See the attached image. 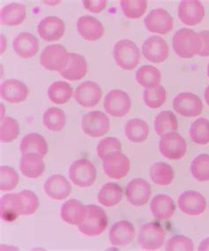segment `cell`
I'll return each instance as SVG.
<instances>
[{"mask_svg":"<svg viewBox=\"0 0 209 251\" xmlns=\"http://www.w3.org/2000/svg\"><path fill=\"white\" fill-rule=\"evenodd\" d=\"M172 46L179 58H191L200 54L202 41L199 33L191 28L183 27L174 34Z\"/></svg>","mask_w":209,"mask_h":251,"instance_id":"1","label":"cell"},{"mask_svg":"<svg viewBox=\"0 0 209 251\" xmlns=\"http://www.w3.org/2000/svg\"><path fill=\"white\" fill-rule=\"evenodd\" d=\"M87 214L84 221L78 226L80 233L86 236L95 237L102 234L107 228L108 217L103 209L98 205H86Z\"/></svg>","mask_w":209,"mask_h":251,"instance_id":"2","label":"cell"},{"mask_svg":"<svg viewBox=\"0 0 209 251\" xmlns=\"http://www.w3.org/2000/svg\"><path fill=\"white\" fill-rule=\"evenodd\" d=\"M113 56L116 65L126 71L136 68L140 59L138 46L129 39H122L116 42L113 49Z\"/></svg>","mask_w":209,"mask_h":251,"instance_id":"3","label":"cell"},{"mask_svg":"<svg viewBox=\"0 0 209 251\" xmlns=\"http://www.w3.org/2000/svg\"><path fill=\"white\" fill-rule=\"evenodd\" d=\"M69 179L80 188H89L96 179V169L88 159H78L72 162L68 170Z\"/></svg>","mask_w":209,"mask_h":251,"instance_id":"4","label":"cell"},{"mask_svg":"<svg viewBox=\"0 0 209 251\" xmlns=\"http://www.w3.org/2000/svg\"><path fill=\"white\" fill-rule=\"evenodd\" d=\"M159 151L167 159L180 160L186 154V142L178 133L170 132L161 136Z\"/></svg>","mask_w":209,"mask_h":251,"instance_id":"5","label":"cell"},{"mask_svg":"<svg viewBox=\"0 0 209 251\" xmlns=\"http://www.w3.org/2000/svg\"><path fill=\"white\" fill-rule=\"evenodd\" d=\"M111 126L110 119L105 113L93 111L86 113L81 120V129L85 135L93 138L106 135Z\"/></svg>","mask_w":209,"mask_h":251,"instance_id":"6","label":"cell"},{"mask_svg":"<svg viewBox=\"0 0 209 251\" xmlns=\"http://www.w3.org/2000/svg\"><path fill=\"white\" fill-rule=\"evenodd\" d=\"M69 53L66 48L60 45H49L45 47L40 55V64L48 71L61 72L66 68Z\"/></svg>","mask_w":209,"mask_h":251,"instance_id":"7","label":"cell"},{"mask_svg":"<svg viewBox=\"0 0 209 251\" xmlns=\"http://www.w3.org/2000/svg\"><path fill=\"white\" fill-rule=\"evenodd\" d=\"M164 240V229L156 222L142 225L139 231L138 243L145 251H156L160 249Z\"/></svg>","mask_w":209,"mask_h":251,"instance_id":"8","label":"cell"},{"mask_svg":"<svg viewBox=\"0 0 209 251\" xmlns=\"http://www.w3.org/2000/svg\"><path fill=\"white\" fill-rule=\"evenodd\" d=\"M103 107L111 116L122 118L130 112L132 101L125 91L112 90L105 96Z\"/></svg>","mask_w":209,"mask_h":251,"instance_id":"9","label":"cell"},{"mask_svg":"<svg viewBox=\"0 0 209 251\" xmlns=\"http://www.w3.org/2000/svg\"><path fill=\"white\" fill-rule=\"evenodd\" d=\"M172 106L175 112L186 118L199 116L203 110L201 99L191 92H182L177 95L174 98Z\"/></svg>","mask_w":209,"mask_h":251,"instance_id":"10","label":"cell"},{"mask_svg":"<svg viewBox=\"0 0 209 251\" xmlns=\"http://www.w3.org/2000/svg\"><path fill=\"white\" fill-rule=\"evenodd\" d=\"M102 160V169L109 178L123 179L129 173L131 167L129 158L122 152L109 155Z\"/></svg>","mask_w":209,"mask_h":251,"instance_id":"11","label":"cell"},{"mask_svg":"<svg viewBox=\"0 0 209 251\" xmlns=\"http://www.w3.org/2000/svg\"><path fill=\"white\" fill-rule=\"evenodd\" d=\"M144 24L147 30L152 33L165 35L172 30L174 22L168 11L163 8H156L147 14Z\"/></svg>","mask_w":209,"mask_h":251,"instance_id":"12","label":"cell"},{"mask_svg":"<svg viewBox=\"0 0 209 251\" xmlns=\"http://www.w3.org/2000/svg\"><path fill=\"white\" fill-rule=\"evenodd\" d=\"M125 197L132 205L143 206L147 203L151 197V186L146 179L135 178L127 184Z\"/></svg>","mask_w":209,"mask_h":251,"instance_id":"13","label":"cell"},{"mask_svg":"<svg viewBox=\"0 0 209 251\" xmlns=\"http://www.w3.org/2000/svg\"><path fill=\"white\" fill-rule=\"evenodd\" d=\"M142 54L150 62H164L169 57V46L160 36H152L143 43Z\"/></svg>","mask_w":209,"mask_h":251,"instance_id":"14","label":"cell"},{"mask_svg":"<svg viewBox=\"0 0 209 251\" xmlns=\"http://www.w3.org/2000/svg\"><path fill=\"white\" fill-rule=\"evenodd\" d=\"M73 97L82 107H93L102 99V90L96 82L86 81L76 88Z\"/></svg>","mask_w":209,"mask_h":251,"instance_id":"15","label":"cell"},{"mask_svg":"<svg viewBox=\"0 0 209 251\" xmlns=\"http://www.w3.org/2000/svg\"><path fill=\"white\" fill-rule=\"evenodd\" d=\"M178 204L180 211L188 216L200 215L207 207V202L202 194L194 190L183 192L178 198Z\"/></svg>","mask_w":209,"mask_h":251,"instance_id":"16","label":"cell"},{"mask_svg":"<svg viewBox=\"0 0 209 251\" xmlns=\"http://www.w3.org/2000/svg\"><path fill=\"white\" fill-rule=\"evenodd\" d=\"M178 15L185 25L195 26L204 18V5L198 0H185L178 5Z\"/></svg>","mask_w":209,"mask_h":251,"instance_id":"17","label":"cell"},{"mask_svg":"<svg viewBox=\"0 0 209 251\" xmlns=\"http://www.w3.org/2000/svg\"><path fill=\"white\" fill-rule=\"evenodd\" d=\"M44 190L47 197L53 200L61 201L69 197L71 192V186L65 176L53 175L45 180Z\"/></svg>","mask_w":209,"mask_h":251,"instance_id":"18","label":"cell"},{"mask_svg":"<svg viewBox=\"0 0 209 251\" xmlns=\"http://www.w3.org/2000/svg\"><path fill=\"white\" fill-rule=\"evenodd\" d=\"M65 24L62 20L56 16H48L41 21L37 31L42 39L46 42L58 41L65 34Z\"/></svg>","mask_w":209,"mask_h":251,"instance_id":"19","label":"cell"},{"mask_svg":"<svg viewBox=\"0 0 209 251\" xmlns=\"http://www.w3.org/2000/svg\"><path fill=\"white\" fill-rule=\"evenodd\" d=\"M135 236L134 225L127 220H120L113 225L109 233L110 242L113 246L125 247L133 242Z\"/></svg>","mask_w":209,"mask_h":251,"instance_id":"20","label":"cell"},{"mask_svg":"<svg viewBox=\"0 0 209 251\" xmlns=\"http://www.w3.org/2000/svg\"><path fill=\"white\" fill-rule=\"evenodd\" d=\"M23 202L19 193L6 194L1 198L0 214L2 220L12 222L23 216Z\"/></svg>","mask_w":209,"mask_h":251,"instance_id":"21","label":"cell"},{"mask_svg":"<svg viewBox=\"0 0 209 251\" xmlns=\"http://www.w3.org/2000/svg\"><path fill=\"white\" fill-rule=\"evenodd\" d=\"M88 73V63L83 56L80 54L69 53V58L66 68L59 75L68 81H80Z\"/></svg>","mask_w":209,"mask_h":251,"instance_id":"22","label":"cell"},{"mask_svg":"<svg viewBox=\"0 0 209 251\" xmlns=\"http://www.w3.org/2000/svg\"><path fill=\"white\" fill-rule=\"evenodd\" d=\"M14 52L23 58H33L39 50V42L28 32H22L13 41Z\"/></svg>","mask_w":209,"mask_h":251,"instance_id":"23","label":"cell"},{"mask_svg":"<svg viewBox=\"0 0 209 251\" xmlns=\"http://www.w3.org/2000/svg\"><path fill=\"white\" fill-rule=\"evenodd\" d=\"M1 98L6 102L18 103L27 99L28 89L27 85L16 79H8L1 84Z\"/></svg>","mask_w":209,"mask_h":251,"instance_id":"24","label":"cell"},{"mask_svg":"<svg viewBox=\"0 0 209 251\" xmlns=\"http://www.w3.org/2000/svg\"><path fill=\"white\" fill-rule=\"evenodd\" d=\"M77 30L80 36L86 41L93 42L102 38L104 34V27L97 19L84 15L77 21Z\"/></svg>","mask_w":209,"mask_h":251,"instance_id":"25","label":"cell"},{"mask_svg":"<svg viewBox=\"0 0 209 251\" xmlns=\"http://www.w3.org/2000/svg\"><path fill=\"white\" fill-rule=\"evenodd\" d=\"M87 210L80 201L75 199L68 200L60 208V218L67 224L80 226L86 218Z\"/></svg>","mask_w":209,"mask_h":251,"instance_id":"26","label":"cell"},{"mask_svg":"<svg viewBox=\"0 0 209 251\" xmlns=\"http://www.w3.org/2000/svg\"><path fill=\"white\" fill-rule=\"evenodd\" d=\"M150 211L152 215L156 220H169L176 211V204L173 199L169 196L165 194H158L152 199Z\"/></svg>","mask_w":209,"mask_h":251,"instance_id":"27","label":"cell"},{"mask_svg":"<svg viewBox=\"0 0 209 251\" xmlns=\"http://www.w3.org/2000/svg\"><path fill=\"white\" fill-rule=\"evenodd\" d=\"M45 165L43 157L36 153H27L22 156L20 170L25 177L37 179L45 172Z\"/></svg>","mask_w":209,"mask_h":251,"instance_id":"28","label":"cell"},{"mask_svg":"<svg viewBox=\"0 0 209 251\" xmlns=\"http://www.w3.org/2000/svg\"><path fill=\"white\" fill-rule=\"evenodd\" d=\"M27 16L26 6L23 4L12 3L5 5L0 13L1 24L9 27L20 25Z\"/></svg>","mask_w":209,"mask_h":251,"instance_id":"29","label":"cell"},{"mask_svg":"<svg viewBox=\"0 0 209 251\" xmlns=\"http://www.w3.org/2000/svg\"><path fill=\"white\" fill-rule=\"evenodd\" d=\"M22 155L27 153H36L44 157L48 153V144L43 135L30 133L23 137L20 144Z\"/></svg>","mask_w":209,"mask_h":251,"instance_id":"30","label":"cell"},{"mask_svg":"<svg viewBox=\"0 0 209 251\" xmlns=\"http://www.w3.org/2000/svg\"><path fill=\"white\" fill-rule=\"evenodd\" d=\"M125 135L130 142L140 144L147 140L149 135V126L146 121L135 118L125 123Z\"/></svg>","mask_w":209,"mask_h":251,"instance_id":"31","label":"cell"},{"mask_svg":"<svg viewBox=\"0 0 209 251\" xmlns=\"http://www.w3.org/2000/svg\"><path fill=\"white\" fill-rule=\"evenodd\" d=\"M124 191L120 185L108 182L102 186L97 195L98 202L105 207L115 206L120 202Z\"/></svg>","mask_w":209,"mask_h":251,"instance_id":"32","label":"cell"},{"mask_svg":"<svg viewBox=\"0 0 209 251\" xmlns=\"http://www.w3.org/2000/svg\"><path fill=\"white\" fill-rule=\"evenodd\" d=\"M150 179L158 186H168L173 181L175 173L172 167L164 162H156L149 171Z\"/></svg>","mask_w":209,"mask_h":251,"instance_id":"33","label":"cell"},{"mask_svg":"<svg viewBox=\"0 0 209 251\" xmlns=\"http://www.w3.org/2000/svg\"><path fill=\"white\" fill-rule=\"evenodd\" d=\"M47 94L52 103L65 104L71 99L73 94V90L71 85L66 81H58L49 85Z\"/></svg>","mask_w":209,"mask_h":251,"instance_id":"34","label":"cell"},{"mask_svg":"<svg viewBox=\"0 0 209 251\" xmlns=\"http://www.w3.org/2000/svg\"><path fill=\"white\" fill-rule=\"evenodd\" d=\"M161 72L158 68L150 65H145L139 68L136 72V81L145 89L160 85Z\"/></svg>","mask_w":209,"mask_h":251,"instance_id":"35","label":"cell"},{"mask_svg":"<svg viewBox=\"0 0 209 251\" xmlns=\"http://www.w3.org/2000/svg\"><path fill=\"white\" fill-rule=\"evenodd\" d=\"M178 126L177 117L170 111H162L156 115L154 121L155 131L161 136L170 132H176Z\"/></svg>","mask_w":209,"mask_h":251,"instance_id":"36","label":"cell"},{"mask_svg":"<svg viewBox=\"0 0 209 251\" xmlns=\"http://www.w3.org/2000/svg\"><path fill=\"white\" fill-rule=\"evenodd\" d=\"M43 123L47 129L52 132H59L66 126V115L61 109L50 107L43 115Z\"/></svg>","mask_w":209,"mask_h":251,"instance_id":"37","label":"cell"},{"mask_svg":"<svg viewBox=\"0 0 209 251\" xmlns=\"http://www.w3.org/2000/svg\"><path fill=\"white\" fill-rule=\"evenodd\" d=\"M190 136L197 144L206 145L209 144V121L205 118L196 120L190 127Z\"/></svg>","mask_w":209,"mask_h":251,"instance_id":"38","label":"cell"},{"mask_svg":"<svg viewBox=\"0 0 209 251\" xmlns=\"http://www.w3.org/2000/svg\"><path fill=\"white\" fill-rule=\"evenodd\" d=\"M191 173L198 181H209V154H200L191 161Z\"/></svg>","mask_w":209,"mask_h":251,"instance_id":"39","label":"cell"},{"mask_svg":"<svg viewBox=\"0 0 209 251\" xmlns=\"http://www.w3.org/2000/svg\"><path fill=\"white\" fill-rule=\"evenodd\" d=\"M143 102L147 107L157 109L161 107L166 101L167 92L163 86L145 89L143 91Z\"/></svg>","mask_w":209,"mask_h":251,"instance_id":"40","label":"cell"},{"mask_svg":"<svg viewBox=\"0 0 209 251\" xmlns=\"http://www.w3.org/2000/svg\"><path fill=\"white\" fill-rule=\"evenodd\" d=\"M20 125L12 117H3L0 124V140L2 143H11L18 137Z\"/></svg>","mask_w":209,"mask_h":251,"instance_id":"41","label":"cell"},{"mask_svg":"<svg viewBox=\"0 0 209 251\" xmlns=\"http://www.w3.org/2000/svg\"><path fill=\"white\" fill-rule=\"evenodd\" d=\"M120 5L125 17L132 20L140 18L147 8V1L145 0H122Z\"/></svg>","mask_w":209,"mask_h":251,"instance_id":"42","label":"cell"},{"mask_svg":"<svg viewBox=\"0 0 209 251\" xmlns=\"http://www.w3.org/2000/svg\"><path fill=\"white\" fill-rule=\"evenodd\" d=\"M18 173L14 168L7 166L0 167V190L10 191L18 185Z\"/></svg>","mask_w":209,"mask_h":251,"instance_id":"43","label":"cell"},{"mask_svg":"<svg viewBox=\"0 0 209 251\" xmlns=\"http://www.w3.org/2000/svg\"><path fill=\"white\" fill-rule=\"evenodd\" d=\"M118 152H122V145L120 141L116 137H106L101 140L96 146V154L101 159Z\"/></svg>","mask_w":209,"mask_h":251,"instance_id":"44","label":"cell"},{"mask_svg":"<svg viewBox=\"0 0 209 251\" xmlns=\"http://www.w3.org/2000/svg\"><path fill=\"white\" fill-rule=\"evenodd\" d=\"M193 250V242L185 235H174L169 238L165 246V251H192Z\"/></svg>","mask_w":209,"mask_h":251,"instance_id":"45","label":"cell"},{"mask_svg":"<svg viewBox=\"0 0 209 251\" xmlns=\"http://www.w3.org/2000/svg\"><path fill=\"white\" fill-rule=\"evenodd\" d=\"M23 202V216L33 215L39 207V199L31 190L25 189L19 192Z\"/></svg>","mask_w":209,"mask_h":251,"instance_id":"46","label":"cell"},{"mask_svg":"<svg viewBox=\"0 0 209 251\" xmlns=\"http://www.w3.org/2000/svg\"><path fill=\"white\" fill-rule=\"evenodd\" d=\"M82 4L89 12L93 14H100L106 7L107 2L105 0H84L82 1Z\"/></svg>","mask_w":209,"mask_h":251,"instance_id":"47","label":"cell"},{"mask_svg":"<svg viewBox=\"0 0 209 251\" xmlns=\"http://www.w3.org/2000/svg\"><path fill=\"white\" fill-rule=\"evenodd\" d=\"M199 34L202 41V48L199 56L208 57L209 56V30H203L200 32Z\"/></svg>","mask_w":209,"mask_h":251,"instance_id":"48","label":"cell"},{"mask_svg":"<svg viewBox=\"0 0 209 251\" xmlns=\"http://www.w3.org/2000/svg\"><path fill=\"white\" fill-rule=\"evenodd\" d=\"M198 250L200 251H209V237L205 238L204 240L200 242Z\"/></svg>","mask_w":209,"mask_h":251,"instance_id":"49","label":"cell"},{"mask_svg":"<svg viewBox=\"0 0 209 251\" xmlns=\"http://www.w3.org/2000/svg\"><path fill=\"white\" fill-rule=\"evenodd\" d=\"M204 98L206 102H207V103L209 105V86H208V87L206 88V90H205Z\"/></svg>","mask_w":209,"mask_h":251,"instance_id":"50","label":"cell"},{"mask_svg":"<svg viewBox=\"0 0 209 251\" xmlns=\"http://www.w3.org/2000/svg\"><path fill=\"white\" fill-rule=\"evenodd\" d=\"M208 76L209 77V66H208Z\"/></svg>","mask_w":209,"mask_h":251,"instance_id":"51","label":"cell"}]
</instances>
